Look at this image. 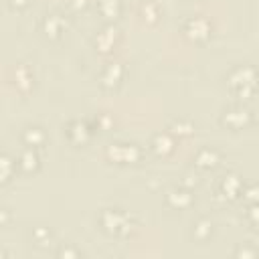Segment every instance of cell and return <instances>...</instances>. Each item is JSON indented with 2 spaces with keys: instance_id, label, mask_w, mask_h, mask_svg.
<instances>
[{
  "instance_id": "ac0fdd59",
  "label": "cell",
  "mask_w": 259,
  "mask_h": 259,
  "mask_svg": "<svg viewBox=\"0 0 259 259\" xmlns=\"http://www.w3.org/2000/svg\"><path fill=\"white\" fill-rule=\"evenodd\" d=\"M14 83H16V87H18L20 91H28V89L32 87V83H34L32 71H30L26 65H18V67H16V73H14Z\"/></svg>"
},
{
  "instance_id": "d4e9b609",
  "label": "cell",
  "mask_w": 259,
  "mask_h": 259,
  "mask_svg": "<svg viewBox=\"0 0 259 259\" xmlns=\"http://www.w3.org/2000/svg\"><path fill=\"white\" fill-rule=\"evenodd\" d=\"M237 257H255L257 255V249H251V247H239L235 251Z\"/></svg>"
},
{
  "instance_id": "44dd1931",
  "label": "cell",
  "mask_w": 259,
  "mask_h": 259,
  "mask_svg": "<svg viewBox=\"0 0 259 259\" xmlns=\"http://www.w3.org/2000/svg\"><path fill=\"white\" fill-rule=\"evenodd\" d=\"M142 16H144V20H148V22H156V20L160 18V8H158V4H156V2H146V4H142Z\"/></svg>"
},
{
  "instance_id": "4fadbf2b",
  "label": "cell",
  "mask_w": 259,
  "mask_h": 259,
  "mask_svg": "<svg viewBox=\"0 0 259 259\" xmlns=\"http://www.w3.org/2000/svg\"><path fill=\"white\" fill-rule=\"evenodd\" d=\"M16 162H18V168L22 172H36L40 168V156H38L36 148H26L24 146V150L18 154Z\"/></svg>"
},
{
  "instance_id": "6da1fadb",
  "label": "cell",
  "mask_w": 259,
  "mask_h": 259,
  "mask_svg": "<svg viewBox=\"0 0 259 259\" xmlns=\"http://www.w3.org/2000/svg\"><path fill=\"white\" fill-rule=\"evenodd\" d=\"M227 85L237 99H251L259 89V71L253 65H237L229 71Z\"/></svg>"
},
{
  "instance_id": "d6986e66",
  "label": "cell",
  "mask_w": 259,
  "mask_h": 259,
  "mask_svg": "<svg viewBox=\"0 0 259 259\" xmlns=\"http://www.w3.org/2000/svg\"><path fill=\"white\" fill-rule=\"evenodd\" d=\"M170 134L172 136H178V138H188V136H192L194 134V123L190 121V119H184V117H180V119H174L172 123H170Z\"/></svg>"
},
{
  "instance_id": "5b68a950",
  "label": "cell",
  "mask_w": 259,
  "mask_h": 259,
  "mask_svg": "<svg viewBox=\"0 0 259 259\" xmlns=\"http://www.w3.org/2000/svg\"><path fill=\"white\" fill-rule=\"evenodd\" d=\"M182 32L194 42H202L210 36V22L204 16H188L182 22Z\"/></svg>"
},
{
  "instance_id": "7a4b0ae2",
  "label": "cell",
  "mask_w": 259,
  "mask_h": 259,
  "mask_svg": "<svg viewBox=\"0 0 259 259\" xmlns=\"http://www.w3.org/2000/svg\"><path fill=\"white\" fill-rule=\"evenodd\" d=\"M97 221H99L101 229H103L107 235H111V237L125 235V233L130 231V227H132V214H130L127 210H123V208H117V206H113V208H103V210L99 212Z\"/></svg>"
},
{
  "instance_id": "83f0119b",
  "label": "cell",
  "mask_w": 259,
  "mask_h": 259,
  "mask_svg": "<svg viewBox=\"0 0 259 259\" xmlns=\"http://www.w3.org/2000/svg\"><path fill=\"white\" fill-rule=\"evenodd\" d=\"M87 4H89V0H69V6L75 8V10H81V8H85Z\"/></svg>"
},
{
  "instance_id": "2e32d148",
  "label": "cell",
  "mask_w": 259,
  "mask_h": 259,
  "mask_svg": "<svg viewBox=\"0 0 259 259\" xmlns=\"http://www.w3.org/2000/svg\"><path fill=\"white\" fill-rule=\"evenodd\" d=\"M212 233H214V225H212L210 219L200 217L198 221L192 223V237H194L196 241L204 243V241H208V239L212 237Z\"/></svg>"
},
{
  "instance_id": "603a6c76",
  "label": "cell",
  "mask_w": 259,
  "mask_h": 259,
  "mask_svg": "<svg viewBox=\"0 0 259 259\" xmlns=\"http://www.w3.org/2000/svg\"><path fill=\"white\" fill-rule=\"evenodd\" d=\"M243 198L247 204H253V202H259V182H251L243 188Z\"/></svg>"
},
{
  "instance_id": "cb8c5ba5",
  "label": "cell",
  "mask_w": 259,
  "mask_h": 259,
  "mask_svg": "<svg viewBox=\"0 0 259 259\" xmlns=\"http://www.w3.org/2000/svg\"><path fill=\"white\" fill-rule=\"evenodd\" d=\"M247 221L255 227H259V202H253L247 206Z\"/></svg>"
},
{
  "instance_id": "7c38bea8",
  "label": "cell",
  "mask_w": 259,
  "mask_h": 259,
  "mask_svg": "<svg viewBox=\"0 0 259 259\" xmlns=\"http://www.w3.org/2000/svg\"><path fill=\"white\" fill-rule=\"evenodd\" d=\"M117 38H119L117 28H115L113 24H107V26L95 36V49H97L99 53H109V51L115 47Z\"/></svg>"
},
{
  "instance_id": "3957f363",
  "label": "cell",
  "mask_w": 259,
  "mask_h": 259,
  "mask_svg": "<svg viewBox=\"0 0 259 259\" xmlns=\"http://www.w3.org/2000/svg\"><path fill=\"white\" fill-rule=\"evenodd\" d=\"M105 156H107L109 162H115V164H138L142 160L144 152L138 144L113 142L105 148Z\"/></svg>"
},
{
  "instance_id": "4316f807",
  "label": "cell",
  "mask_w": 259,
  "mask_h": 259,
  "mask_svg": "<svg viewBox=\"0 0 259 259\" xmlns=\"http://www.w3.org/2000/svg\"><path fill=\"white\" fill-rule=\"evenodd\" d=\"M6 4H8L10 8H14V10H22V8H26L28 0H6Z\"/></svg>"
},
{
  "instance_id": "30bf717a",
  "label": "cell",
  "mask_w": 259,
  "mask_h": 259,
  "mask_svg": "<svg viewBox=\"0 0 259 259\" xmlns=\"http://www.w3.org/2000/svg\"><path fill=\"white\" fill-rule=\"evenodd\" d=\"M123 75H125V69L119 63H107L99 71V85H103L107 89H113L123 81Z\"/></svg>"
},
{
  "instance_id": "ffe728a7",
  "label": "cell",
  "mask_w": 259,
  "mask_h": 259,
  "mask_svg": "<svg viewBox=\"0 0 259 259\" xmlns=\"http://www.w3.org/2000/svg\"><path fill=\"white\" fill-rule=\"evenodd\" d=\"M16 168H18V162L16 160H12L8 154H2V158H0V172H2V184H6V182H10V178H12V174L16 172Z\"/></svg>"
},
{
  "instance_id": "52a82bcc",
  "label": "cell",
  "mask_w": 259,
  "mask_h": 259,
  "mask_svg": "<svg viewBox=\"0 0 259 259\" xmlns=\"http://www.w3.org/2000/svg\"><path fill=\"white\" fill-rule=\"evenodd\" d=\"M192 202H194L192 190L186 188V186H182V184L180 186H174V188H170L166 192V204L170 208H174V210H186V208L192 206Z\"/></svg>"
},
{
  "instance_id": "5bb4252c",
  "label": "cell",
  "mask_w": 259,
  "mask_h": 259,
  "mask_svg": "<svg viewBox=\"0 0 259 259\" xmlns=\"http://www.w3.org/2000/svg\"><path fill=\"white\" fill-rule=\"evenodd\" d=\"M150 148H152V152H156L158 156H168L172 150H174V138H172V134L170 132H160V134H156L154 138H152V142H150Z\"/></svg>"
},
{
  "instance_id": "9c48e42d",
  "label": "cell",
  "mask_w": 259,
  "mask_h": 259,
  "mask_svg": "<svg viewBox=\"0 0 259 259\" xmlns=\"http://www.w3.org/2000/svg\"><path fill=\"white\" fill-rule=\"evenodd\" d=\"M243 188H245L243 178H241L237 172H227V174L221 178V182H219V192H221L227 200H235V198L243 196Z\"/></svg>"
},
{
  "instance_id": "7402d4cb",
  "label": "cell",
  "mask_w": 259,
  "mask_h": 259,
  "mask_svg": "<svg viewBox=\"0 0 259 259\" xmlns=\"http://www.w3.org/2000/svg\"><path fill=\"white\" fill-rule=\"evenodd\" d=\"M51 239H53V235H51V231H49V229H45V227H36V229L32 231V241H34L38 247L49 245V243H51Z\"/></svg>"
},
{
  "instance_id": "e0dca14e",
  "label": "cell",
  "mask_w": 259,
  "mask_h": 259,
  "mask_svg": "<svg viewBox=\"0 0 259 259\" xmlns=\"http://www.w3.org/2000/svg\"><path fill=\"white\" fill-rule=\"evenodd\" d=\"M97 10L105 20H117L121 14L119 0H97Z\"/></svg>"
},
{
  "instance_id": "8fae6325",
  "label": "cell",
  "mask_w": 259,
  "mask_h": 259,
  "mask_svg": "<svg viewBox=\"0 0 259 259\" xmlns=\"http://www.w3.org/2000/svg\"><path fill=\"white\" fill-rule=\"evenodd\" d=\"M221 164V152L217 148L204 146L194 154V166L200 170H214Z\"/></svg>"
},
{
  "instance_id": "277c9868",
  "label": "cell",
  "mask_w": 259,
  "mask_h": 259,
  "mask_svg": "<svg viewBox=\"0 0 259 259\" xmlns=\"http://www.w3.org/2000/svg\"><path fill=\"white\" fill-rule=\"evenodd\" d=\"M221 123L229 130H245L253 123V111L243 105V103H235L231 107H227L223 113H221Z\"/></svg>"
},
{
  "instance_id": "ba28073f",
  "label": "cell",
  "mask_w": 259,
  "mask_h": 259,
  "mask_svg": "<svg viewBox=\"0 0 259 259\" xmlns=\"http://www.w3.org/2000/svg\"><path fill=\"white\" fill-rule=\"evenodd\" d=\"M65 134H67V138H69L71 144H75V146H83V144H87V142L91 140V136H93V127H91L89 121L73 119V121H69V125L65 127Z\"/></svg>"
},
{
  "instance_id": "484cf974",
  "label": "cell",
  "mask_w": 259,
  "mask_h": 259,
  "mask_svg": "<svg viewBox=\"0 0 259 259\" xmlns=\"http://www.w3.org/2000/svg\"><path fill=\"white\" fill-rule=\"evenodd\" d=\"M59 255L61 257H79L81 255V251L79 249H75V247H63V249H59Z\"/></svg>"
},
{
  "instance_id": "9a60e30c",
  "label": "cell",
  "mask_w": 259,
  "mask_h": 259,
  "mask_svg": "<svg viewBox=\"0 0 259 259\" xmlns=\"http://www.w3.org/2000/svg\"><path fill=\"white\" fill-rule=\"evenodd\" d=\"M45 142H47V134H45V130L42 127H38V125H28L24 132H22V144L26 146V148H40V146H45Z\"/></svg>"
},
{
  "instance_id": "8992f818",
  "label": "cell",
  "mask_w": 259,
  "mask_h": 259,
  "mask_svg": "<svg viewBox=\"0 0 259 259\" xmlns=\"http://www.w3.org/2000/svg\"><path fill=\"white\" fill-rule=\"evenodd\" d=\"M40 28L49 38H61L69 28V20L61 12H47L40 20Z\"/></svg>"
}]
</instances>
